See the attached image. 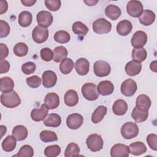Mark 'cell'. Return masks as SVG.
<instances>
[{
    "label": "cell",
    "mask_w": 157,
    "mask_h": 157,
    "mask_svg": "<svg viewBox=\"0 0 157 157\" xmlns=\"http://www.w3.org/2000/svg\"><path fill=\"white\" fill-rule=\"evenodd\" d=\"M1 102L4 106L12 109L20 104L21 99L17 92L13 90L8 93H2L1 95Z\"/></svg>",
    "instance_id": "6da1fadb"
},
{
    "label": "cell",
    "mask_w": 157,
    "mask_h": 157,
    "mask_svg": "<svg viewBox=\"0 0 157 157\" xmlns=\"http://www.w3.org/2000/svg\"><path fill=\"white\" fill-rule=\"evenodd\" d=\"M121 134L125 139H131L139 134V128L136 123L129 121L125 123L121 128Z\"/></svg>",
    "instance_id": "7a4b0ae2"
},
{
    "label": "cell",
    "mask_w": 157,
    "mask_h": 157,
    "mask_svg": "<svg viewBox=\"0 0 157 157\" xmlns=\"http://www.w3.org/2000/svg\"><path fill=\"white\" fill-rule=\"evenodd\" d=\"M88 148L93 152L101 150L103 147V140L100 135L97 134H90L86 140Z\"/></svg>",
    "instance_id": "3957f363"
},
{
    "label": "cell",
    "mask_w": 157,
    "mask_h": 157,
    "mask_svg": "<svg viewBox=\"0 0 157 157\" xmlns=\"http://www.w3.org/2000/svg\"><path fill=\"white\" fill-rule=\"evenodd\" d=\"M82 93L84 98L88 101H94L99 97L96 86L93 83H85L82 87Z\"/></svg>",
    "instance_id": "277c9868"
},
{
    "label": "cell",
    "mask_w": 157,
    "mask_h": 157,
    "mask_svg": "<svg viewBox=\"0 0 157 157\" xmlns=\"http://www.w3.org/2000/svg\"><path fill=\"white\" fill-rule=\"evenodd\" d=\"M93 29L98 34H107L111 31L112 24L105 18H98L93 23Z\"/></svg>",
    "instance_id": "5b68a950"
},
{
    "label": "cell",
    "mask_w": 157,
    "mask_h": 157,
    "mask_svg": "<svg viewBox=\"0 0 157 157\" xmlns=\"http://www.w3.org/2000/svg\"><path fill=\"white\" fill-rule=\"evenodd\" d=\"M93 69L95 75L99 77L107 76L111 71L110 64L107 62L102 60L97 61L94 63Z\"/></svg>",
    "instance_id": "8992f818"
},
{
    "label": "cell",
    "mask_w": 157,
    "mask_h": 157,
    "mask_svg": "<svg viewBox=\"0 0 157 157\" xmlns=\"http://www.w3.org/2000/svg\"><path fill=\"white\" fill-rule=\"evenodd\" d=\"M126 11L132 17H139L144 11L143 5L139 1H129L126 5Z\"/></svg>",
    "instance_id": "52a82bcc"
},
{
    "label": "cell",
    "mask_w": 157,
    "mask_h": 157,
    "mask_svg": "<svg viewBox=\"0 0 157 157\" xmlns=\"http://www.w3.org/2000/svg\"><path fill=\"white\" fill-rule=\"evenodd\" d=\"M33 40L37 44H42L47 40L48 37V30L47 28L40 26H36L32 32Z\"/></svg>",
    "instance_id": "ba28073f"
},
{
    "label": "cell",
    "mask_w": 157,
    "mask_h": 157,
    "mask_svg": "<svg viewBox=\"0 0 157 157\" xmlns=\"http://www.w3.org/2000/svg\"><path fill=\"white\" fill-rule=\"evenodd\" d=\"M120 89L121 93L124 96L130 97L134 95L136 92L137 89V83L134 80L128 78L123 82Z\"/></svg>",
    "instance_id": "9c48e42d"
},
{
    "label": "cell",
    "mask_w": 157,
    "mask_h": 157,
    "mask_svg": "<svg viewBox=\"0 0 157 157\" xmlns=\"http://www.w3.org/2000/svg\"><path fill=\"white\" fill-rule=\"evenodd\" d=\"M36 20L39 26L43 28H47L52 25L53 18L50 12L42 10L37 14Z\"/></svg>",
    "instance_id": "30bf717a"
},
{
    "label": "cell",
    "mask_w": 157,
    "mask_h": 157,
    "mask_svg": "<svg viewBox=\"0 0 157 157\" xmlns=\"http://www.w3.org/2000/svg\"><path fill=\"white\" fill-rule=\"evenodd\" d=\"M147 42V35L142 31H136L132 36L131 43L134 48H142Z\"/></svg>",
    "instance_id": "8fae6325"
},
{
    "label": "cell",
    "mask_w": 157,
    "mask_h": 157,
    "mask_svg": "<svg viewBox=\"0 0 157 157\" xmlns=\"http://www.w3.org/2000/svg\"><path fill=\"white\" fill-rule=\"evenodd\" d=\"M83 118L82 115L74 113L70 114L66 119L67 126L71 129H77L83 124Z\"/></svg>",
    "instance_id": "7c38bea8"
},
{
    "label": "cell",
    "mask_w": 157,
    "mask_h": 157,
    "mask_svg": "<svg viewBox=\"0 0 157 157\" xmlns=\"http://www.w3.org/2000/svg\"><path fill=\"white\" fill-rule=\"evenodd\" d=\"M129 153V147L122 144H115L110 149L112 157H128Z\"/></svg>",
    "instance_id": "4fadbf2b"
},
{
    "label": "cell",
    "mask_w": 157,
    "mask_h": 157,
    "mask_svg": "<svg viewBox=\"0 0 157 157\" xmlns=\"http://www.w3.org/2000/svg\"><path fill=\"white\" fill-rule=\"evenodd\" d=\"M42 84L45 88H50L53 87L57 82V76L53 71H45L42 74Z\"/></svg>",
    "instance_id": "5bb4252c"
},
{
    "label": "cell",
    "mask_w": 157,
    "mask_h": 157,
    "mask_svg": "<svg viewBox=\"0 0 157 157\" xmlns=\"http://www.w3.org/2000/svg\"><path fill=\"white\" fill-rule=\"evenodd\" d=\"M48 109L45 104H42L40 108H35L31 112V118L34 121H40L44 120L47 114Z\"/></svg>",
    "instance_id": "9a60e30c"
},
{
    "label": "cell",
    "mask_w": 157,
    "mask_h": 157,
    "mask_svg": "<svg viewBox=\"0 0 157 157\" xmlns=\"http://www.w3.org/2000/svg\"><path fill=\"white\" fill-rule=\"evenodd\" d=\"M151 102L150 98L146 94L139 95L136 101V107L144 112H148L150 107Z\"/></svg>",
    "instance_id": "2e32d148"
},
{
    "label": "cell",
    "mask_w": 157,
    "mask_h": 157,
    "mask_svg": "<svg viewBox=\"0 0 157 157\" xmlns=\"http://www.w3.org/2000/svg\"><path fill=\"white\" fill-rule=\"evenodd\" d=\"M90 63L88 59L85 58L78 59L75 63V69L78 74L80 75H85L89 72Z\"/></svg>",
    "instance_id": "e0dca14e"
},
{
    "label": "cell",
    "mask_w": 157,
    "mask_h": 157,
    "mask_svg": "<svg viewBox=\"0 0 157 157\" xmlns=\"http://www.w3.org/2000/svg\"><path fill=\"white\" fill-rule=\"evenodd\" d=\"M97 90L98 93L102 96L110 95L113 92L114 86L110 81L103 80L98 85Z\"/></svg>",
    "instance_id": "ac0fdd59"
},
{
    "label": "cell",
    "mask_w": 157,
    "mask_h": 157,
    "mask_svg": "<svg viewBox=\"0 0 157 157\" xmlns=\"http://www.w3.org/2000/svg\"><path fill=\"white\" fill-rule=\"evenodd\" d=\"M126 73L129 76H135L139 74L142 69V64L139 62L132 60L126 63L125 67Z\"/></svg>",
    "instance_id": "d6986e66"
},
{
    "label": "cell",
    "mask_w": 157,
    "mask_h": 157,
    "mask_svg": "<svg viewBox=\"0 0 157 157\" xmlns=\"http://www.w3.org/2000/svg\"><path fill=\"white\" fill-rule=\"evenodd\" d=\"M117 32L122 36H126L129 34L132 29V25L131 22L128 20L120 21L117 25Z\"/></svg>",
    "instance_id": "ffe728a7"
},
{
    "label": "cell",
    "mask_w": 157,
    "mask_h": 157,
    "mask_svg": "<svg viewBox=\"0 0 157 157\" xmlns=\"http://www.w3.org/2000/svg\"><path fill=\"white\" fill-rule=\"evenodd\" d=\"M44 104L48 109H55L59 104V96L55 93H48L44 98Z\"/></svg>",
    "instance_id": "44dd1931"
},
{
    "label": "cell",
    "mask_w": 157,
    "mask_h": 157,
    "mask_svg": "<svg viewBox=\"0 0 157 157\" xmlns=\"http://www.w3.org/2000/svg\"><path fill=\"white\" fill-rule=\"evenodd\" d=\"M155 20V13L148 9L144 10L139 17V21L144 26H150Z\"/></svg>",
    "instance_id": "7402d4cb"
},
{
    "label": "cell",
    "mask_w": 157,
    "mask_h": 157,
    "mask_svg": "<svg viewBox=\"0 0 157 157\" xmlns=\"http://www.w3.org/2000/svg\"><path fill=\"white\" fill-rule=\"evenodd\" d=\"M112 110L113 113L116 115H123L128 110V104L123 99H118L113 103Z\"/></svg>",
    "instance_id": "603a6c76"
},
{
    "label": "cell",
    "mask_w": 157,
    "mask_h": 157,
    "mask_svg": "<svg viewBox=\"0 0 157 157\" xmlns=\"http://www.w3.org/2000/svg\"><path fill=\"white\" fill-rule=\"evenodd\" d=\"M64 103L69 107L76 105L78 102V96L77 93L74 90H69L66 91L64 97Z\"/></svg>",
    "instance_id": "cb8c5ba5"
},
{
    "label": "cell",
    "mask_w": 157,
    "mask_h": 157,
    "mask_svg": "<svg viewBox=\"0 0 157 157\" xmlns=\"http://www.w3.org/2000/svg\"><path fill=\"white\" fill-rule=\"evenodd\" d=\"M61 123V117L56 113H50L44 120V124L47 127L56 128Z\"/></svg>",
    "instance_id": "d4e9b609"
},
{
    "label": "cell",
    "mask_w": 157,
    "mask_h": 157,
    "mask_svg": "<svg viewBox=\"0 0 157 157\" xmlns=\"http://www.w3.org/2000/svg\"><path fill=\"white\" fill-rule=\"evenodd\" d=\"M12 136L18 141L25 140L28 136V130L23 125H17L12 129Z\"/></svg>",
    "instance_id": "484cf974"
},
{
    "label": "cell",
    "mask_w": 157,
    "mask_h": 157,
    "mask_svg": "<svg viewBox=\"0 0 157 157\" xmlns=\"http://www.w3.org/2000/svg\"><path fill=\"white\" fill-rule=\"evenodd\" d=\"M105 14L110 19L112 20H116L120 17L121 11L120 7L117 6L110 4L108 5L105 9Z\"/></svg>",
    "instance_id": "4316f807"
},
{
    "label": "cell",
    "mask_w": 157,
    "mask_h": 157,
    "mask_svg": "<svg viewBox=\"0 0 157 157\" xmlns=\"http://www.w3.org/2000/svg\"><path fill=\"white\" fill-rule=\"evenodd\" d=\"M129 149L130 153L136 156L142 155L147 151V147L142 142H136L131 144Z\"/></svg>",
    "instance_id": "83f0119b"
},
{
    "label": "cell",
    "mask_w": 157,
    "mask_h": 157,
    "mask_svg": "<svg viewBox=\"0 0 157 157\" xmlns=\"http://www.w3.org/2000/svg\"><path fill=\"white\" fill-rule=\"evenodd\" d=\"M107 107L104 105L98 106L92 113L91 121L94 124L101 121L107 113Z\"/></svg>",
    "instance_id": "f1b7e54d"
},
{
    "label": "cell",
    "mask_w": 157,
    "mask_h": 157,
    "mask_svg": "<svg viewBox=\"0 0 157 157\" xmlns=\"http://www.w3.org/2000/svg\"><path fill=\"white\" fill-rule=\"evenodd\" d=\"M14 82L9 77H3L0 79V90L2 93H8L13 91Z\"/></svg>",
    "instance_id": "f546056e"
},
{
    "label": "cell",
    "mask_w": 157,
    "mask_h": 157,
    "mask_svg": "<svg viewBox=\"0 0 157 157\" xmlns=\"http://www.w3.org/2000/svg\"><path fill=\"white\" fill-rule=\"evenodd\" d=\"M33 20V15L31 12L28 11H23L20 13L18 15V23L22 27H28L31 23Z\"/></svg>",
    "instance_id": "4dcf8cb0"
},
{
    "label": "cell",
    "mask_w": 157,
    "mask_h": 157,
    "mask_svg": "<svg viewBox=\"0 0 157 157\" xmlns=\"http://www.w3.org/2000/svg\"><path fill=\"white\" fill-rule=\"evenodd\" d=\"M67 50L63 46L56 47L53 50V60L56 63L62 61L66 58L67 56Z\"/></svg>",
    "instance_id": "1f68e13d"
},
{
    "label": "cell",
    "mask_w": 157,
    "mask_h": 157,
    "mask_svg": "<svg viewBox=\"0 0 157 157\" xmlns=\"http://www.w3.org/2000/svg\"><path fill=\"white\" fill-rule=\"evenodd\" d=\"M16 139L12 136H7L2 142V148L6 152L12 151L16 147Z\"/></svg>",
    "instance_id": "d6a6232c"
},
{
    "label": "cell",
    "mask_w": 157,
    "mask_h": 157,
    "mask_svg": "<svg viewBox=\"0 0 157 157\" xmlns=\"http://www.w3.org/2000/svg\"><path fill=\"white\" fill-rule=\"evenodd\" d=\"M131 56L133 60L140 63L145 61L147 56V53L146 50L143 47L134 48L132 50Z\"/></svg>",
    "instance_id": "836d02e7"
},
{
    "label": "cell",
    "mask_w": 157,
    "mask_h": 157,
    "mask_svg": "<svg viewBox=\"0 0 157 157\" xmlns=\"http://www.w3.org/2000/svg\"><path fill=\"white\" fill-rule=\"evenodd\" d=\"M132 118L137 123H141L145 121L148 117V111L144 112L139 110L136 107L133 109L131 113Z\"/></svg>",
    "instance_id": "e575fe53"
},
{
    "label": "cell",
    "mask_w": 157,
    "mask_h": 157,
    "mask_svg": "<svg viewBox=\"0 0 157 157\" xmlns=\"http://www.w3.org/2000/svg\"><path fill=\"white\" fill-rule=\"evenodd\" d=\"M74 67V62L71 58H66L63 59L59 65V70L63 74H69Z\"/></svg>",
    "instance_id": "d590c367"
},
{
    "label": "cell",
    "mask_w": 157,
    "mask_h": 157,
    "mask_svg": "<svg viewBox=\"0 0 157 157\" xmlns=\"http://www.w3.org/2000/svg\"><path fill=\"white\" fill-rule=\"evenodd\" d=\"M80 148L78 145L74 142L69 144L65 150L64 156L66 157L77 156L79 155Z\"/></svg>",
    "instance_id": "8d00e7d4"
},
{
    "label": "cell",
    "mask_w": 157,
    "mask_h": 157,
    "mask_svg": "<svg viewBox=\"0 0 157 157\" xmlns=\"http://www.w3.org/2000/svg\"><path fill=\"white\" fill-rule=\"evenodd\" d=\"M72 29L74 33L77 35L85 36L88 31V27L81 21L75 22L72 25Z\"/></svg>",
    "instance_id": "74e56055"
},
{
    "label": "cell",
    "mask_w": 157,
    "mask_h": 157,
    "mask_svg": "<svg viewBox=\"0 0 157 157\" xmlns=\"http://www.w3.org/2000/svg\"><path fill=\"white\" fill-rule=\"evenodd\" d=\"M70 34L66 31L60 30L54 34L55 40L59 44H66L70 40Z\"/></svg>",
    "instance_id": "f35d334b"
},
{
    "label": "cell",
    "mask_w": 157,
    "mask_h": 157,
    "mask_svg": "<svg viewBox=\"0 0 157 157\" xmlns=\"http://www.w3.org/2000/svg\"><path fill=\"white\" fill-rule=\"evenodd\" d=\"M40 138L42 141L44 142H50L58 140L56 134L52 131L44 130L40 134Z\"/></svg>",
    "instance_id": "ab89813d"
},
{
    "label": "cell",
    "mask_w": 157,
    "mask_h": 157,
    "mask_svg": "<svg viewBox=\"0 0 157 157\" xmlns=\"http://www.w3.org/2000/svg\"><path fill=\"white\" fill-rule=\"evenodd\" d=\"M14 54L19 57H23L27 55L28 52V47L27 45L23 42H18L13 47Z\"/></svg>",
    "instance_id": "60d3db41"
},
{
    "label": "cell",
    "mask_w": 157,
    "mask_h": 157,
    "mask_svg": "<svg viewBox=\"0 0 157 157\" xmlns=\"http://www.w3.org/2000/svg\"><path fill=\"white\" fill-rule=\"evenodd\" d=\"M61 153V148L58 145H52L47 147L44 150V155L47 157H56Z\"/></svg>",
    "instance_id": "b9f144b4"
},
{
    "label": "cell",
    "mask_w": 157,
    "mask_h": 157,
    "mask_svg": "<svg viewBox=\"0 0 157 157\" xmlns=\"http://www.w3.org/2000/svg\"><path fill=\"white\" fill-rule=\"evenodd\" d=\"M34 155V151L31 146L29 145H23L19 150L15 156L18 157H32Z\"/></svg>",
    "instance_id": "7bdbcfd3"
},
{
    "label": "cell",
    "mask_w": 157,
    "mask_h": 157,
    "mask_svg": "<svg viewBox=\"0 0 157 157\" xmlns=\"http://www.w3.org/2000/svg\"><path fill=\"white\" fill-rule=\"evenodd\" d=\"M26 82L29 87L32 88H36L40 85L41 78L37 75H33L28 77Z\"/></svg>",
    "instance_id": "ee69618b"
},
{
    "label": "cell",
    "mask_w": 157,
    "mask_h": 157,
    "mask_svg": "<svg viewBox=\"0 0 157 157\" xmlns=\"http://www.w3.org/2000/svg\"><path fill=\"white\" fill-rule=\"evenodd\" d=\"M61 1L59 0H45L46 7L51 11H57L61 7Z\"/></svg>",
    "instance_id": "f6af8a7d"
},
{
    "label": "cell",
    "mask_w": 157,
    "mask_h": 157,
    "mask_svg": "<svg viewBox=\"0 0 157 157\" xmlns=\"http://www.w3.org/2000/svg\"><path fill=\"white\" fill-rule=\"evenodd\" d=\"M36 64L34 63L31 61L26 62L21 66L22 72L26 75H29V74H33L36 71Z\"/></svg>",
    "instance_id": "bcb514c9"
},
{
    "label": "cell",
    "mask_w": 157,
    "mask_h": 157,
    "mask_svg": "<svg viewBox=\"0 0 157 157\" xmlns=\"http://www.w3.org/2000/svg\"><path fill=\"white\" fill-rule=\"evenodd\" d=\"M40 54L42 59L45 61H50L53 59V52L49 48H43Z\"/></svg>",
    "instance_id": "7dc6e473"
},
{
    "label": "cell",
    "mask_w": 157,
    "mask_h": 157,
    "mask_svg": "<svg viewBox=\"0 0 157 157\" xmlns=\"http://www.w3.org/2000/svg\"><path fill=\"white\" fill-rule=\"evenodd\" d=\"M10 26L9 24L4 21L0 20V37L3 38L7 37L10 33Z\"/></svg>",
    "instance_id": "c3c4849f"
},
{
    "label": "cell",
    "mask_w": 157,
    "mask_h": 157,
    "mask_svg": "<svg viewBox=\"0 0 157 157\" xmlns=\"http://www.w3.org/2000/svg\"><path fill=\"white\" fill-rule=\"evenodd\" d=\"M147 142L149 147L153 150H157V135L155 134H150L147 137Z\"/></svg>",
    "instance_id": "681fc988"
},
{
    "label": "cell",
    "mask_w": 157,
    "mask_h": 157,
    "mask_svg": "<svg viewBox=\"0 0 157 157\" xmlns=\"http://www.w3.org/2000/svg\"><path fill=\"white\" fill-rule=\"evenodd\" d=\"M1 69H0V73H6L9 71L10 69V64L9 63L6 59H1Z\"/></svg>",
    "instance_id": "f907efd6"
},
{
    "label": "cell",
    "mask_w": 157,
    "mask_h": 157,
    "mask_svg": "<svg viewBox=\"0 0 157 157\" xmlns=\"http://www.w3.org/2000/svg\"><path fill=\"white\" fill-rule=\"evenodd\" d=\"M0 48H1V59H4L8 56L9 49L7 45L2 43L0 44Z\"/></svg>",
    "instance_id": "816d5d0a"
},
{
    "label": "cell",
    "mask_w": 157,
    "mask_h": 157,
    "mask_svg": "<svg viewBox=\"0 0 157 157\" xmlns=\"http://www.w3.org/2000/svg\"><path fill=\"white\" fill-rule=\"evenodd\" d=\"M8 9V4L6 1H0V14L2 15L6 13Z\"/></svg>",
    "instance_id": "f5cc1de1"
},
{
    "label": "cell",
    "mask_w": 157,
    "mask_h": 157,
    "mask_svg": "<svg viewBox=\"0 0 157 157\" xmlns=\"http://www.w3.org/2000/svg\"><path fill=\"white\" fill-rule=\"evenodd\" d=\"M21 2L25 6L30 7V6H33L36 2V0H25V1L21 0Z\"/></svg>",
    "instance_id": "db71d44e"
},
{
    "label": "cell",
    "mask_w": 157,
    "mask_h": 157,
    "mask_svg": "<svg viewBox=\"0 0 157 157\" xmlns=\"http://www.w3.org/2000/svg\"><path fill=\"white\" fill-rule=\"evenodd\" d=\"M150 67L152 71L156 72V61H154L151 62L150 64Z\"/></svg>",
    "instance_id": "11a10c76"
},
{
    "label": "cell",
    "mask_w": 157,
    "mask_h": 157,
    "mask_svg": "<svg viewBox=\"0 0 157 157\" xmlns=\"http://www.w3.org/2000/svg\"><path fill=\"white\" fill-rule=\"evenodd\" d=\"M84 2H85V3H86L88 6H94V4H96L98 2V1H84Z\"/></svg>",
    "instance_id": "9f6ffc18"
},
{
    "label": "cell",
    "mask_w": 157,
    "mask_h": 157,
    "mask_svg": "<svg viewBox=\"0 0 157 157\" xmlns=\"http://www.w3.org/2000/svg\"><path fill=\"white\" fill-rule=\"evenodd\" d=\"M1 132H2V134H1V137H2L4 135V134H6L7 129H6V126H4L3 125H1Z\"/></svg>",
    "instance_id": "6f0895ef"
}]
</instances>
